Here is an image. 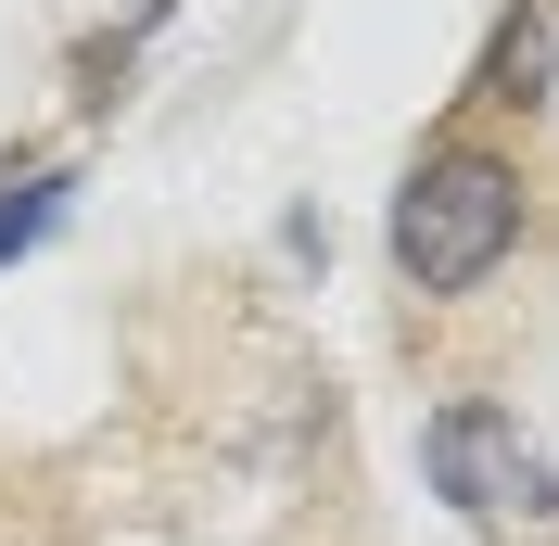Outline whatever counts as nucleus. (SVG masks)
<instances>
[{"label":"nucleus","instance_id":"obj_1","mask_svg":"<svg viewBox=\"0 0 559 546\" xmlns=\"http://www.w3.org/2000/svg\"><path fill=\"white\" fill-rule=\"evenodd\" d=\"M509 241H522V166L509 153H432V166H407V191H394V268H407V293H471V280L509 268Z\"/></svg>","mask_w":559,"mask_h":546},{"label":"nucleus","instance_id":"obj_2","mask_svg":"<svg viewBox=\"0 0 559 546\" xmlns=\"http://www.w3.org/2000/svg\"><path fill=\"white\" fill-rule=\"evenodd\" d=\"M419 471L484 534H559V471H547V444L522 432V407H484V394L432 407L419 419Z\"/></svg>","mask_w":559,"mask_h":546},{"label":"nucleus","instance_id":"obj_3","mask_svg":"<svg viewBox=\"0 0 559 546\" xmlns=\"http://www.w3.org/2000/svg\"><path fill=\"white\" fill-rule=\"evenodd\" d=\"M547 90H559V0H522V13L484 38L471 103H547Z\"/></svg>","mask_w":559,"mask_h":546},{"label":"nucleus","instance_id":"obj_4","mask_svg":"<svg viewBox=\"0 0 559 546\" xmlns=\"http://www.w3.org/2000/svg\"><path fill=\"white\" fill-rule=\"evenodd\" d=\"M51 216H64V178H51V166L0 178V268H13V254H38V241H51Z\"/></svg>","mask_w":559,"mask_h":546}]
</instances>
